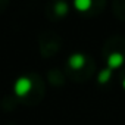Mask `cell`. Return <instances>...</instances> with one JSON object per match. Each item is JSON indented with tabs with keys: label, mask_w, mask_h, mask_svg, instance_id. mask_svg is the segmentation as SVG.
I'll list each match as a JSON object with an SVG mask.
<instances>
[{
	"label": "cell",
	"mask_w": 125,
	"mask_h": 125,
	"mask_svg": "<svg viewBox=\"0 0 125 125\" xmlns=\"http://www.w3.org/2000/svg\"><path fill=\"white\" fill-rule=\"evenodd\" d=\"M124 87H125V80H124Z\"/></svg>",
	"instance_id": "6"
},
{
	"label": "cell",
	"mask_w": 125,
	"mask_h": 125,
	"mask_svg": "<svg viewBox=\"0 0 125 125\" xmlns=\"http://www.w3.org/2000/svg\"><path fill=\"white\" fill-rule=\"evenodd\" d=\"M122 62H124V56H122L121 53H112V54L107 57V63H109L110 68H116V66H119Z\"/></svg>",
	"instance_id": "1"
},
{
	"label": "cell",
	"mask_w": 125,
	"mask_h": 125,
	"mask_svg": "<svg viewBox=\"0 0 125 125\" xmlns=\"http://www.w3.org/2000/svg\"><path fill=\"white\" fill-rule=\"evenodd\" d=\"M56 9H57V12H59V13H65L68 8H66V5H65V3H59V5L56 6Z\"/></svg>",
	"instance_id": "5"
},
{
	"label": "cell",
	"mask_w": 125,
	"mask_h": 125,
	"mask_svg": "<svg viewBox=\"0 0 125 125\" xmlns=\"http://www.w3.org/2000/svg\"><path fill=\"white\" fill-rule=\"evenodd\" d=\"M69 63L72 68H81L84 65V56L83 54H72L69 59Z\"/></svg>",
	"instance_id": "2"
},
{
	"label": "cell",
	"mask_w": 125,
	"mask_h": 125,
	"mask_svg": "<svg viewBox=\"0 0 125 125\" xmlns=\"http://www.w3.org/2000/svg\"><path fill=\"white\" fill-rule=\"evenodd\" d=\"M109 78H110V69H109V68H107V69H103V71L100 72V75H99V81H100L102 84L107 83Z\"/></svg>",
	"instance_id": "4"
},
{
	"label": "cell",
	"mask_w": 125,
	"mask_h": 125,
	"mask_svg": "<svg viewBox=\"0 0 125 125\" xmlns=\"http://www.w3.org/2000/svg\"><path fill=\"white\" fill-rule=\"evenodd\" d=\"M75 6H77L80 10H87V9L91 6V2H90V0H77V2H75Z\"/></svg>",
	"instance_id": "3"
}]
</instances>
